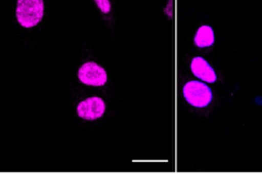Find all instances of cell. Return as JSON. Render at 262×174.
Returning <instances> with one entry per match:
<instances>
[{"mask_svg":"<svg viewBox=\"0 0 262 174\" xmlns=\"http://www.w3.org/2000/svg\"><path fill=\"white\" fill-rule=\"evenodd\" d=\"M15 16L21 27L26 29L36 27L44 16V1L17 0Z\"/></svg>","mask_w":262,"mask_h":174,"instance_id":"cell-1","label":"cell"},{"mask_svg":"<svg viewBox=\"0 0 262 174\" xmlns=\"http://www.w3.org/2000/svg\"><path fill=\"white\" fill-rule=\"evenodd\" d=\"M185 100L194 107H206L212 101V91L201 81H188L182 88Z\"/></svg>","mask_w":262,"mask_h":174,"instance_id":"cell-2","label":"cell"},{"mask_svg":"<svg viewBox=\"0 0 262 174\" xmlns=\"http://www.w3.org/2000/svg\"><path fill=\"white\" fill-rule=\"evenodd\" d=\"M78 79L88 86H103L107 81L105 70L94 61L84 62L78 70Z\"/></svg>","mask_w":262,"mask_h":174,"instance_id":"cell-3","label":"cell"},{"mask_svg":"<svg viewBox=\"0 0 262 174\" xmlns=\"http://www.w3.org/2000/svg\"><path fill=\"white\" fill-rule=\"evenodd\" d=\"M105 107V102L102 98L98 96H91L78 103L77 115L81 119L94 121L104 115Z\"/></svg>","mask_w":262,"mask_h":174,"instance_id":"cell-4","label":"cell"},{"mask_svg":"<svg viewBox=\"0 0 262 174\" xmlns=\"http://www.w3.org/2000/svg\"><path fill=\"white\" fill-rule=\"evenodd\" d=\"M190 71L200 80L207 83H214L217 80V75L210 63L201 56H195L190 61Z\"/></svg>","mask_w":262,"mask_h":174,"instance_id":"cell-5","label":"cell"},{"mask_svg":"<svg viewBox=\"0 0 262 174\" xmlns=\"http://www.w3.org/2000/svg\"><path fill=\"white\" fill-rule=\"evenodd\" d=\"M214 41H215V36L211 26L203 25L196 30V33L193 38V42L195 46H198L199 48L210 47L214 44Z\"/></svg>","mask_w":262,"mask_h":174,"instance_id":"cell-6","label":"cell"},{"mask_svg":"<svg viewBox=\"0 0 262 174\" xmlns=\"http://www.w3.org/2000/svg\"><path fill=\"white\" fill-rule=\"evenodd\" d=\"M96 6L98 7V9L104 13L107 14L111 12L112 9V5H111V1L110 0H94Z\"/></svg>","mask_w":262,"mask_h":174,"instance_id":"cell-7","label":"cell"}]
</instances>
